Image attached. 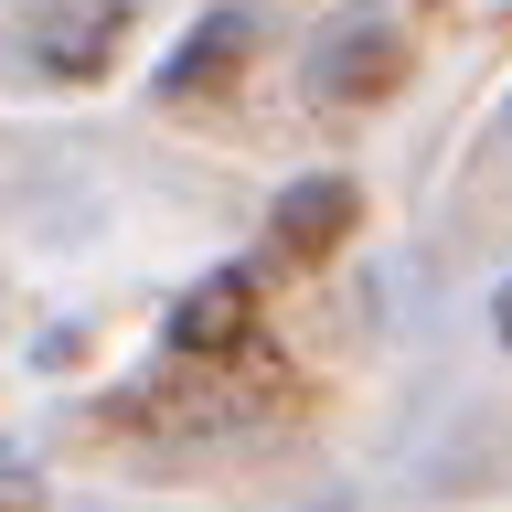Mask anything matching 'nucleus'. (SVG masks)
Wrapping results in <instances>:
<instances>
[{
	"instance_id": "39448f33",
	"label": "nucleus",
	"mask_w": 512,
	"mask_h": 512,
	"mask_svg": "<svg viewBox=\"0 0 512 512\" xmlns=\"http://www.w3.org/2000/svg\"><path fill=\"white\" fill-rule=\"evenodd\" d=\"M235 64H246V22H235V11H214L203 32H182V54L160 64V96H214Z\"/></svg>"
},
{
	"instance_id": "f257e3e1",
	"label": "nucleus",
	"mask_w": 512,
	"mask_h": 512,
	"mask_svg": "<svg viewBox=\"0 0 512 512\" xmlns=\"http://www.w3.org/2000/svg\"><path fill=\"white\" fill-rule=\"evenodd\" d=\"M128 43V0H32L22 22V54L32 75H54V86H96Z\"/></svg>"
},
{
	"instance_id": "20e7f679",
	"label": "nucleus",
	"mask_w": 512,
	"mask_h": 512,
	"mask_svg": "<svg viewBox=\"0 0 512 512\" xmlns=\"http://www.w3.org/2000/svg\"><path fill=\"white\" fill-rule=\"evenodd\" d=\"M342 235H352V182H299V192H278V214H267V246H278L288 267L331 256Z\"/></svg>"
},
{
	"instance_id": "7ed1b4c3",
	"label": "nucleus",
	"mask_w": 512,
	"mask_h": 512,
	"mask_svg": "<svg viewBox=\"0 0 512 512\" xmlns=\"http://www.w3.org/2000/svg\"><path fill=\"white\" fill-rule=\"evenodd\" d=\"M171 363H235L256 342V278L246 267H214L203 288H182V310H171Z\"/></svg>"
},
{
	"instance_id": "423d86ee",
	"label": "nucleus",
	"mask_w": 512,
	"mask_h": 512,
	"mask_svg": "<svg viewBox=\"0 0 512 512\" xmlns=\"http://www.w3.org/2000/svg\"><path fill=\"white\" fill-rule=\"evenodd\" d=\"M491 331H502V352H512V278H502V299H491Z\"/></svg>"
},
{
	"instance_id": "f03ea898",
	"label": "nucleus",
	"mask_w": 512,
	"mask_h": 512,
	"mask_svg": "<svg viewBox=\"0 0 512 512\" xmlns=\"http://www.w3.org/2000/svg\"><path fill=\"white\" fill-rule=\"evenodd\" d=\"M395 75H406V32L384 22V11H342V22L310 43V86L331 96V107H374Z\"/></svg>"
}]
</instances>
